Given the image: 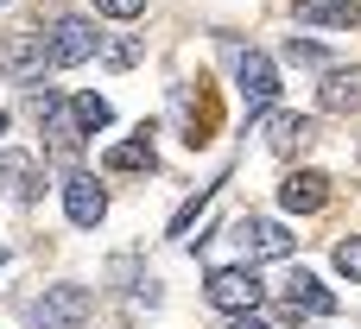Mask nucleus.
Segmentation results:
<instances>
[{
  "label": "nucleus",
  "instance_id": "obj_1",
  "mask_svg": "<svg viewBox=\"0 0 361 329\" xmlns=\"http://www.w3.org/2000/svg\"><path fill=\"white\" fill-rule=\"evenodd\" d=\"M203 292H209V304H216L222 317H241V311H260V298H267V285L254 279V266H216Z\"/></svg>",
  "mask_w": 361,
  "mask_h": 329
},
{
  "label": "nucleus",
  "instance_id": "obj_2",
  "mask_svg": "<svg viewBox=\"0 0 361 329\" xmlns=\"http://www.w3.org/2000/svg\"><path fill=\"white\" fill-rule=\"evenodd\" d=\"M235 82H241V101H247V114H267L273 101H279V70H273V57L267 51H235Z\"/></svg>",
  "mask_w": 361,
  "mask_h": 329
},
{
  "label": "nucleus",
  "instance_id": "obj_3",
  "mask_svg": "<svg viewBox=\"0 0 361 329\" xmlns=\"http://www.w3.org/2000/svg\"><path fill=\"white\" fill-rule=\"evenodd\" d=\"M102 38L108 32H95V19H82V13H63L57 25H51V63H89V57H102Z\"/></svg>",
  "mask_w": 361,
  "mask_h": 329
},
{
  "label": "nucleus",
  "instance_id": "obj_4",
  "mask_svg": "<svg viewBox=\"0 0 361 329\" xmlns=\"http://www.w3.org/2000/svg\"><path fill=\"white\" fill-rule=\"evenodd\" d=\"M44 63H51V32H6V44H0V70H6L13 82H38Z\"/></svg>",
  "mask_w": 361,
  "mask_h": 329
},
{
  "label": "nucleus",
  "instance_id": "obj_5",
  "mask_svg": "<svg viewBox=\"0 0 361 329\" xmlns=\"http://www.w3.org/2000/svg\"><path fill=\"white\" fill-rule=\"evenodd\" d=\"M235 247L247 260H286L298 247V235H286V222H273V216H241L235 222Z\"/></svg>",
  "mask_w": 361,
  "mask_h": 329
},
{
  "label": "nucleus",
  "instance_id": "obj_6",
  "mask_svg": "<svg viewBox=\"0 0 361 329\" xmlns=\"http://www.w3.org/2000/svg\"><path fill=\"white\" fill-rule=\"evenodd\" d=\"M89 311H95V298L82 292V285H51L44 298H38V329H82L89 323Z\"/></svg>",
  "mask_w": 361,
  "mask_h": 329
},
{
  "label": "nucleus",
  "instance_id": "obj_7",
  "mask_svg": "<svg viewBox=\"0 0 361 329\" xmlns=\"http://www.w3.org/2000/svg\"><path fill=\"white\" fill-rule=\"evenodd\" d=\"M279 311H286L292 323H298V317H330V311H336V292H324L311 273H292V279L279 285Z\"/></svg>",
  "mask_w": 361,
  "mask_h": 329
},
{
  "label": "nucleus",
  "instance_id": "obj_8",
  "mask_svg": "<svg viewBox=\"0 0 361 329\" xmlns=\"http://www.w3.org/2000/svg\"><path fill=\"white\" fill-rule=\"evenodd\" d=\"M63 209H70L76 228H95V222L108 216V190H102L89 171H70V178H63Z\"/></svg>",
  "mask_w": 361,
  "mask_h": 329
},
{
  "label": "nucleus",
  "instance_id": "obj_9",
  "mask_svg": "<svg viewBox=\"0 0 361 329\" xmlns=\"http://www.w3.org/2000/svg\"><path fill=\"white\" fill-rule=\"evenodd\" d=\"M330 203V178L324 171H286V184H279V209H292V216H317Z\"/></svg>",
  "mask_w": 361,
  "mask_h": 329
},
{
  "label": "nucleus",
  "instance_id": "obj_10",
  "mask_svg": "<svg viewBox=\"0 0 361 329\" xmlns=\"http://www.w3.org/2000/svg\"><path fill=\"white\" fill-rule=\"evenodd\" d=\"M317 108L324 114H361V63H336L324 82H317Z\"/></svg>",
  "mask_w": 361,
  "mask_h": 329
},
{
  "label": "nucleus",
  "instance_id": "obj_11",
  "mask_svg": "<svg viewBox=\"0 0 361 329\" xmlns=\"http://www.w3.org/2000/svg\"><path fill=\"white\" fill-rule=\"evenodd\" d=\"M0 184H6V197L32 203V197L44 190V178H38V159H32V152H0Z\"/></svg>",
  "mask_w": 361,
  "mask_h": 329
},
{
  "label": "nucleus",
  "instance_id": "obj_12",
  "mask_svg": "<svg viewBox=\"0 0 361 329\" xmlns=\"http://www.w3.org/2000/svg\"><path fill=\"white\" fill-rule=\"evenodd\" d=\"M311 133H317L311 114H273V120H267V146H273V152H305Z\"/></svg>",
  "mask_w": 361,
  "mask_h": 329
},
{
  "label": "nucleus",
  "instance_id": "obj_13",
  "mask_svg": "<svg viewBox=\"0 0 361 329\" xmlns=\"http://www.w3.org/2000/svg\"><path fill=\"white\" fill-rule=\"evenodd\" d=\"M355 0H292V19L305 25H355Z\"/></svg>",
  "mask_w": 361,
  "mask_h": 329
},
{
  "label": "nucleus",
  "instance_id": "obj_14",
  "mask_svg": "<svg viewBox=\"0 0 361 329\" xmlns=\"http://www.w3.org/2000/svg\"><path fill=\"white\" fill-rule=\"evenodd\" d=\"M102 165H108V171H152V165H159V152H152V133L108 146V159H102Z\"/></svg>",
  "mask_w": 361,
  "mask_h": 329
},
{
  "label": "nucleus",
  "instance_id": "obj_15",
  "mask_svg": "<svg viewBox=\"0 0 361 329\" xmlns=\"http://www.w3.org/2000/svg\"><path fill=\"white\" fill-rule=\"evenodd\" d=\"M70 114L82 120V133H102V127L114 120V108H108V95H95V89H82V95H70Z\"/></svg>",
  "mask_w": 361,
  "mask_h": 329
},
{
  "label": "nucleus",
  "instance_id": "obj_16",
  "mask_svg": "<svg viewBox=\"0 0 361 329\" xmlns=\"http://www.w3.org/2000/svg\"><path fill=\"white\" fill-rule=\"evenodd\" d=\"M102 57H108L114 70H127V63H140V38H127V32H114V38H102Z\"/></svg>",
  "mask_w": 361,
  "mask_h": 329
},
{
  "label": "nucleus",
  "instance_id": "obj_17",
  "mask_svg": "<svg viewBox=\"0 0 361 329\" xmlns=\"http://www.w3.org/2000/svg\"><path fill=\"white\" fill-rule=\"evenodd\" d=\"M336 273L361 285V235H349V241H336Z\"/></svg>",
  "mask_w": 361,
  "mask_h": 329
},
{
  "label": "nucleus",
  "instance_id": "obj_18",
  "mask_svg": "<svg viewBox=\"0 0 361 329\" xmlns=\"http://www.w3.org/2000/svg\"><path fill=\"white\" fill-rule=\"evenodd\" d=\"M203 203H209V190H197V197H190V203L178 209V222H171V235H178V241L190 235V222H197V209H203Z\"/></svg>",
  "mask_w": 361,
  "mask_h": 329
},
{
  "label": "nucleus",
  "instance_id": "obj_19",
  "mask_svg": "<svg viewBox=\"0 0 361 329\" xmlns=\"http://www.w3.org/2000/svg\"><path fill=\"white\" fill-rule=\"evenodd\" d=\"M95 13H108V19H140L146 0H95Z\"/></svg>",
  "mask_w": 361,
  "mask_h": 329
},
{
  "label": "nucleus",
  "instance_id": "obj_20",
  "mask_svg": "<svg viewBox=\"0 0 361 329\" xmlns=\"http://www.w3.org/2000/svg\"><path fill=\"white\" fill-rule=\"evenodd\" d=\"M286 57H292V63H324V44H311V38H292V44H286Z\"/></svg>",
  "mask_w": 361,
  "mask_h": 329
},
{
  "label": "nucleus",
  "instance_id": "obj_21",
  "mask_svg": "<svg viewBox=\"0 0 361 329\" xmlns=\"http://www.w3.org/2000/svg\"><path fill=\"white\" fill-rule=\"evenodd\" d=\"M228 329H273L267 317H254V311H241V317H228Z\"/></svg>",
  "mask_w": 361,
  "mask_h": 329
},
{
  "label": "nucleus",
  "instance_id": "obj_22",
  "mask_svg": "<svg viewBox=\"0 0 361 329\" xmlns=\"http://www.w3.org/2000/svg\"><path fill=\"white\" fill-rule=\"evenodd\" d=\"M0 133H6V114H0Z\"/></svg>",
  "mask_w": 361,
  "mask_h": 329
},
{
  "label": "nucleus",
  "instance_id": "obj_23",
  "mask_svg": "<svg viewBox=\"0 0 361 329\" xmlns=\"http://www.w3.org/2000/svg\"><path fill=\"white\" fill-rule=\"evenodd\" d=\"M0 266H6V247H0Z\"/></svg>",
  "mask_w": 361,
  "mask_h": 329
},
{
  "label": "nucleus",
  "instance_id": "obj_24",
  "mask_svg": "<svg viewBox=\"0 0 361 329\" xmlns=\"http://www.w3.org/2000/svg\"><path fill=\"white\" fill-rule=\"evenodd\" d=\"M0 6H13V0H0Z\"/></svg>",
  "mask_w": 361,
  "mask_h": 329
}]
</instances>
